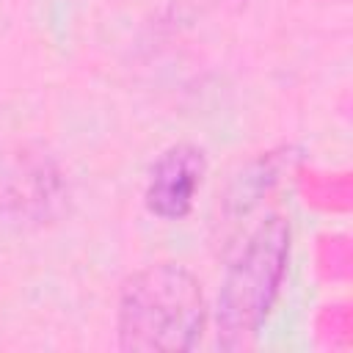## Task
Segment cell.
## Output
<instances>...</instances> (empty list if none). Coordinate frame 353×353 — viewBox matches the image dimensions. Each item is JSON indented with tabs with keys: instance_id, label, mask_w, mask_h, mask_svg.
<instances>
[{
	"instance_id": "obj_1",
	"label": "cell",
	"mask_w": 353,
	"mask_h": 353,
	"mask_svg": "<svg viewBox=\"0 0 353 353\" xmlns=\"http://www.w3.org/2000/svg\"><path fill=\"white\" fill-rule=\"evenodd\" d=\"M210 309L199 276L174 259L130 273L116 303V342L124 353H188L207 328Z\"/></svg>"
},
{
	"instance_id": "obj_4",
	"label": "cell",
	"mask_w": 353,
	"mask_h": 353,
	"mask_svg": "<svg viewBox=\"0 0 353 353\" xmlns=\"http://www.w3.org/2000/svg\"><path fill=\"white\" fill-rule=\"evenodd\" d=\"M295 160V149L292 146H281V149H270L256 154L254 160H248L226 185L223 196H221V212L226 221H237L243 218L248 210H254L262 196H268L279 179L284 176V171H290Z\"/></svg>"
},
{
	"instance_id": "obj_3",
	"label": "cell",
	"mask_w": 353,
	"mask_h": 353,
	"mask_svg": "<svg viewBox=\"0 0 353 353\" xmlns=\"http://www.w3.org/2000/svg\"><path fill=\"white\" fill-rule=\"evenodd\" d=\"M207 176V154L201 146L179 141L165 146L146 176L143 204L160 221H182L190 215Z\"/></svg>"
},
{
	"instance_id": "obj_2",
	"label": "cell",
	"mask_w": 353,
	"mask_h": 353,
	"mask_svg": "<svg viewBox=\"0 0 353 353\" xmlns=\"http://www.w3.org/2000/svg\"><path fill=\"white\" fill-rule=\"evenodd\" d=\"M290 254L292 223L281 212H268L243 237L223 268L212 309L221 350H240L262 331L284 287Z\"/></svg>"
},
{
	"instance_id": "obj_5",
	"label": "cell",
	"mask_w": 353,
	"mask_h": 353,
	"mask_svg": "<svg viewBox=\"0 0 353 353\" xmlns=\"http://www.w3.org/2000/svg\"><path fill=\"white\" fill-rule=\"evenodd\" d=\"M245 3H248V0H215V6H221V8H226V11H240Z\"/></svg>"
}]
</instances>
